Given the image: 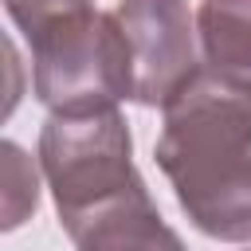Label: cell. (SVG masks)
Instances as JSON below:
<instances>
[{
	"mask_svg": "<svg viewBox=\"0 0 251 251\" xmlns=\"http://www.w3.org/2000/svg\"><path fill=\"white\" fill-rule=\"evenodd\" d=\"M4 153V176H8V192H4V231L20 227L27 212H35L39 200V180H35V165L27 161V153L16 141L0 145Z\"/></svg>",
	"mask_w": 251,
	"mask_h": 251,
	"instance_id": "52a82bcc",
	"label": "cell"
},
{
	"mask_svg": "<svg viewBox=\"0 0 251 251\" xmlns=\"http://www.w3.org/2000/svg\"><path fill=\"white\" fill-rule=\"evenodd\" d=\"M71 243L78 251H184L180 235L161 220L153 196L94 216L82 231L71 235Z\"/></svg>",
	"mask_w": 251,
	"mask_h": 251,
	"instance_id": "5b68a950",
	"label": "cell"
},
{
	"mask_svg": "<svg viewBox=\"0 0 251 251\" xmlns=\"http://www.w3.org/2000/svg\"><path fill=\"white\" fill-rule=\"evenodd\" d=\"M247 251H251V247H247Z\"/></svg>",
	"mask_w": 251,
	"mask_h": 251,
	"instance_id": "9c48e42d",
	"label": "cell"
},
{
	"mask_svg": "<svg viewBox=\"0 0 251 251\" xmlns=\"http://www.w3.org/2000/svg\"><path fill=\"white\" fill-rule=\"evenodd\" d=\"M161 114L153 157L188 224L220 243H251V75L200 63Z\"/></svg>",
	"mask_w": 251,
	"mask_h": 251,
	"instance_id": "6da1fadb",
	"label": "cell"
},
{
	"mask_svg": "<svg viewBox=\"0 0 251 251\" xmlns=\"http://www.w3.org/2000/svg\"><path fill=\"white\" fill-rule=\"evenodd\" d=\"M196 39L208 67L251 75V0H200Z\"/></svg>",
	"mask_w": 251,
	"mask_h": 251,
	"instance_id": "8992f818",
	"label": "cell"
},
{
	"mask_svg": "<svg viewBox=\"0 0 251 251\" xmlns=\"http://www.w3.org/2000/svg\"><path fill=\"white\" fill-rule=\"evenodd\" d=\"M31 94L47 114H90L133 102L129 43L114 12L82 8L51 20L31 39Z\"/></svg>",
	"mask_w": 251,
	"mask_h": 251,
	"instance_id": "3957f363",
	"label": "cell"
},
{
	"mask_svg": "<svg viewBox=\"0 0 251 251\" xmlns=\"http://www.w3.org/2000/svg\"><path fill=\"white\" fill-rule=\"evenodd\" d=\"M114 20L129 43L133 102L165 110V102L200 67L188 0H118Z\"/></svg>",
	"mask_w": 251,
	"mask_h": 251,
	"instance_id": "277c9868",
	"label": "cell"
},
{
	"mask_svg": "<svg viewBox=\"0 0 251 251\" xmlns=\"http://www.w3.org/2000/svg\"><path fill=\"white\" fill-rule=\"evenodd\" d=\"M39 169L67 235L118 204L149 196L145 176L133 169L129 126L118 110L47 114L39 126Z\"/></svg>",
	"mask_w": 251,
	"mask_h": 251,
	"instance_id": "7a4b0ae2",
	"label": "cell"
},
{
	"mask_svg": "<svg viewBox=\"0 0 251 251\" xmlns=\"http://www.w3.org/2000/svg\"><path fill=\"white\" fill-rule=\"evenodd\" d=\"M82 8H94V0H4V12L24 31V39H31L51 20L71 16V12H82Z\"/></svg>",
	"mask_w": 251,
	"mask_h": 251,
	"instance_id": "ba28073f",
	"label": "cell"
}]
</instances>
